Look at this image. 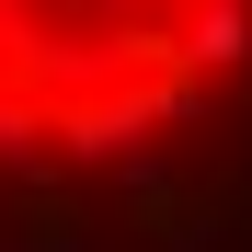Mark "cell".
<instances>
[{
    "label": "cell",
    "mask_w": 252,
    "mask_h": 252,
    "mask_svg": "<svg viewBox=\"0 0 252 252\" xmlns=\"http://www.w3.org/2000/svg\"><path fill=\"white\" fill-rule=\"evenodd\" d=\"M184 58H195V69H241V58H252V0H195Z\"/></svg>",
    "instance_id": "obj_1"
},
{
    "label": "cell",
    "mask_w": 252,
    "mask_h": 252,
    "mask_svg": "<svg viewBox=\"0 0 252 252\" xmlns=\"http://www.w3.org/2000/svg\"><path fill=\"white\" fill-rule=\"evenodd\" d=\"M103 12H115V23H160V0H103Z\"/></svg>",
    "instance_id": "obj_2"
}]
</instances>
